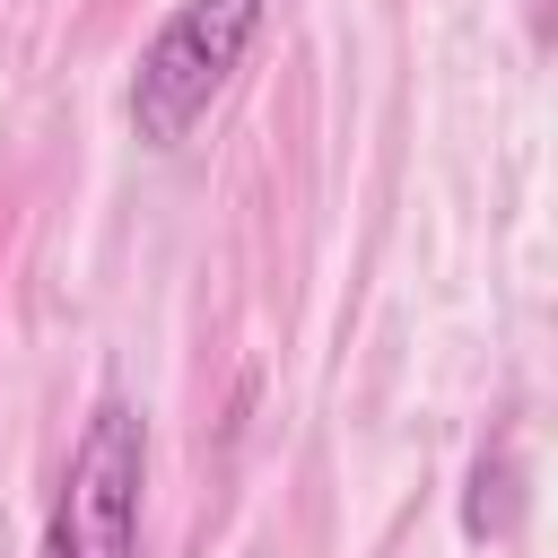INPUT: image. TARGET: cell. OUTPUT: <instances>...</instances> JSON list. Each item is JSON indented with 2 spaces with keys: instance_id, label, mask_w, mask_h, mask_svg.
I'll use <instances>...</instances> for the list:
<instances>
[{
  "instance_id": "6da1fadb",
  "label": "cell",
  "mask_w": 558,
  "mask_h": 558,
  "mask_svg": "<svg viewBox=\"0 0 558 558\" xmlns=\"http://www.w3.org/2000/svg\"><path fill=\"white\" fill-rule=\"evenodd\" d=\"M140 497H148V418L122 392H105L70 445L35 558H140Z\"/></svg>"
},
{
  "instance_id": "7a4b0ae2",
  "label": "cell",
  "mask_w": 558,
  "mask_h": 558,
  "mask_svg": "<svg viewBox=\"0 0 558 558\" xmlns=\"http://www.w3.org/2000/svg\"><path fill=\"white\" fill-rule=\"evenodd\" d=\"M270 0H174V17L148 35L140 70H131V131L148 148H183L192 122L218 105V87L235 78L244 44L262 35Z\"/></svg>"
},
{
  "instance_id": "3957f363",
  "label": "cell",
  "mask_w": 558,
  "mask_h": 558,
  "mask_svg": "<svg viewBox=\"0 0 558 558\" xmlns=\"http://www.w3.org/2000/svg\"><path fill=\"white\" fill-rule=\"evenodd\" d=\"M514 514H523V462H514V436H497V445H480V462H471L462 532H471V541H506Z\"/></svg>"
}]
</instances>
